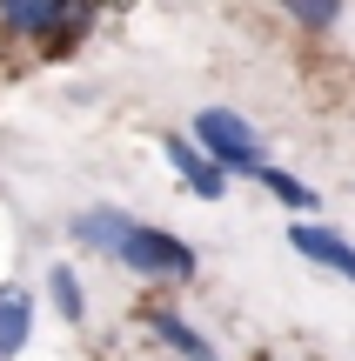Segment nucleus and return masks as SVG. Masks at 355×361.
<instances>
[{"mask_svg": "<svg viewBox=\"0 0 355 361\" xmlns=\"http://www.w3.org/2000/svg\"><path fill=\"white\" fill-rule=\"evenodd\" d=\"M195 147H201L222 174H262V168H268L262 128L241 121L235 107H201V114H195Z\"/></svg>", "mask_w": 355, "mask_h": 361, "instance_id": "obj_1", "label": "nucleus"}, {"mask_svg": "<svg viewBox=\"0 0 355 361\" xmlns=\"http://www.w3.org/2000/svg\"><path fill=\"white\" fill-rule=\"evenodd\" d=\"M114 261H128L141 281H188L195 274V247L181 234H168V228H148V221H134V234L121 241Z\"/></svg>", "mask_w": 355, "mask_h": 361, "instance_id": "obj_2", "label": "nucleus"}, {"mask_svg": "<svg viewBox=\"0 0 355 361\" xmlns=\"http://www.w3.org/2000/svg\"><path fill=\"white\" fill-rule=\"evenodd\" d=\"M94 20V7H74V0H7L0 7V27L27 40H47V34H80Z\"/></svg>", "mask_w": 355, "mask_h": 361, "instance_id": "obj_3", "label": "nucleus"}, {"mask_svg": "<svg viewBox=\"0 0 355 361\" xmlns=\"http://www.w3.org/2000/svg\"><path fill=\"white\" fill-rule=\"evenodd\" d=\"M289 247H295L302 261H315V268L342 274V281L355 288V247H349L335 228H322V221H295V228H289Z\"/></svg>", "mask_w": 355, "mask_h": 361, "instance_id": "obj_4", "label": "nucleus"}, {"mask_svg": "<svg viewBox=\"0 0 355 361\" xmlns=\"http://www.w3.org/2000/svg\"><path fill=\"white\" fill-rule=\"evenodd\" d=\"M161 154H168V168H174V174H181V180H188V188H195V194H201V201H222V194H228V174H222V168H215V161H208V154H201V147H195V141H188V134H161Z\"/></svg>", "mask_w": 355, "mask_h": 361, "instance_id": "obj_5", "label": "nucleus"}, {"mask_svg": "<svg viewBox=\"0 0 355 361\" xmlns=\"http://www.w3.org/2000/svg\"><path fill=\"white\" fill-rule=\"evenodd\" d=\"M148 328H155V335L168 341V348L181 355V361H222V355H215V341L201 335V328H188L174 308H148Z\"/></svg>", "mask_w": 355, "mask_h": 361, "instance_id": "obj_6", "label": "nucleus"}, {"mask_svg": "<svg viewBox=\"0 0 355 361\" xmlns=\"http://www.w3.org/2000/svg\"><path fill=\"white\" fill-rule=\"evenodd\" d=\"M128 234H134V221L121 214V207H88V214H74V241L80 247H107V255H121Z\"/></svg>", "mask_w": 355, "mask_h": 361, "instance_id": "obj_7", "label": "nucleus"}, {"mask_svg": "<svg viewBox=\"0 0 355 361\" xmlns=\"http://www.w3.org/2000/svg\"><path fill=\"white\" fill-rule=\"evenodd\" d=\"M27 335H34V295L27 288H0V361L20 355Z\"/></svg>", "mask_w": 355, "mask_h": 361, "instance_id": "obj_8", "label": "nucleus"}, {"mask_svg": "<svg viewBox=\"0 0 355 361\" xmlns=\"http://www.w3.org/2000/svg\"><path fill=\"white\" fill-rule=\"evenodd\" d=\"M255 180H262V188H268V194H275V201H282V207H295V214H315V207H322V194H315V188H308V180H302V174H282V168H262V174H255Z\"/></svg>", "mask_w": 355, "mask_h": 361, "instance_id": "obj_9", "label": "nucleus"}, {"mask_svg": "<svg viewBox=\"0 0 355 361\" xmlns=\"http://www.w3.org/2000/svg\"><path fill=\"white\" fill-rule=\"evenodd\" d=\"M47 295H54V308L67 314V322H80V314H88V301H80V281H74V268H47Z\"/></svg>", "mask_w": 355, "mask_h": 361, "instance_id": "obj_10", "label": "nucleus"}, {"mask_svg": "<svg viewBox=\"0 0 355 361\" xmlns=\"http://www.w3.org/2000/svg\"><path fill=\"white\" fill-rule=\"evenodd\" d=\"M289 20L308 27V34H335V27H342V7H335V0H302V7H289Z\"/></svg>", "mask_w": 355, "mask_h": 361, "instance_id": "obj_11", "label": "nucleus"}]
</instances>
